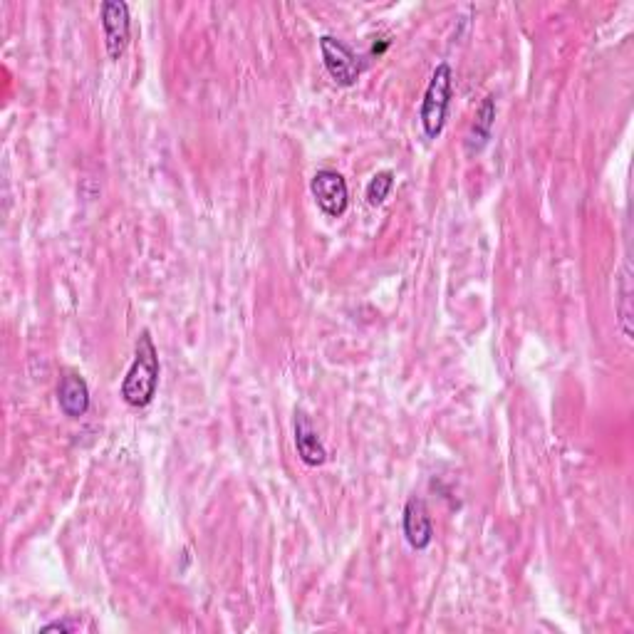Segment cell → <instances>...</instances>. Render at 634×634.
<instances>
[{
  "label": "cell",
  "mask_w": 634,
  "mask_h": 634,
  "mask_svg": "<svg viewBox=\"0 0 634 634\" xmlns=\"http://www.w3.org/2000/svg\"><path fill=\"white\" fill-rule=\"evenodd\" d=\"M159 350L154 345L152 332L144 330L137 340L134 362L122 382V399L134 409H144L154 402L159 389Z\"/></svg>",
  "instance_id": "6da1fadb"
},
{
  "label": "cell",
  "mask_w": 634,
  "mask_h": 634,
  "mask_svg": "<svg viewBox=\"0 0 634 634\" xmlns=\"http://www.w3.org/2000/svg\"><path fill=\"white\" fill-rule=\"evenodd\" d=\"M451 92H454V72H451L449 62H439L424 92L422 109H419L422 129L429 139H436L444 132L446 117H449Z\"/></svg>",
  "instance_id": "7a4b0ae2"
},
{
  "label": "cell",
  "mask_w": 634,
  "mask_h": 634,
  "mask_svg": "<svg viewBox=\"0 0 634 634\" xmlns=\"http://www.w3.org/2000/svg\"><path fill=\"white\" fill-rule=\"evenodd\" d=\"M322 65L330 72L332 80L342 87H352L362 75V60L347 43L337 40L335 35H322L320 38Z\"/></svg>",
  "instance_id": "3957f363"
},
{
  "label": "cell",
  "mask_w": 634,
  "mask_h": 634,
  "mask_svg": "<svg viewBox=\"0 0 634 634\" xmlns=\"http://www.w3.org/2000/svg\"><path fill=\"white\" fill-rule=\"evenodd\" d=\"M310 191H313L317 206L325 216L340 218L347 211L350 204V191H347V181L340 171L335 169H320L315 171L313 181H310Z\"/></svg>",
  "instance_id": "277c9868"
},
{
  "label": "cell",
  "mask_w": 634,
  "mask_h": 634,
  "mask_svg": "<svg viewBox=\"0 0 634 634\" xmlns=\"http://www.w3.org/2000/svg\"><path fill=\"white\" fill-rule=\"evenodd\" d=\"M100 23L105 30V48L112 60H119L127 50L132 38V20H129V5L122 0H105L100 8Z\"/></svg>",
  "instance_id": "5b68a950"
},
{
  "label": "cell",
  "mask_w": 634,
  "mask_h": 634,
  "mask_svg": "<svg viewBox=\"0 0 634 634\" xmlns=\"http://www.w3.org/2000/svg\"><path fill=\"white\" fill-rule=\"evenodd\" d=\"M404 538L412 545L414 550H426L434 540V523H431L429 511H426V503L422 498L412 496L404 506V518H402Z\"/></svg>",
  "instance_id": "8992f818"
},
{
  "label": "cell",
  "mask_w": 634,
  "mask_h": 634,
  "mask_svg": "<svg viewBox=\"0 0 634 634\" xmlns=\"http://www.w3.org/2000/svg\"><path fill=\"white\" fill-rule=\"evenodd\" d=\"M57 404H60V412L70 419L85 417L87 409H90V387H87L85 377L75 372H67L60 379V387H57Z\"/></svg>",
  "instance_id": "52a82bcc"
},
{
  "label": "cell",
  "mask_w": 634,
  "mask_h": 634,
  "mask_svg": "<svg viewBox=\"0 0 634 634\" xmlns=\"http://www.w3.org/2000/svg\"><path fill=\"white\" fill-rule=\"evenodd\" d=\"M295 446H298L300 461L308 466H322L327 461V449L320 434L305 412H295Z\"/></svg>",
  "instance_id": "ba28073f"
},
{
  "label": "cell",
  "mask_w": 634,
  "mask_h": 634,
  "mask_svg": "<svg viewBox=\"0 0 634 634\" xmlns=\"http://www.w3.org/2000/svg\"><path fill=\"white\" fill-rule=\"evenodd\" d=\"M493 124H496V100L488 95L486 100L481 102V107H478L474 124H471V132L469 137H466V152L478 154L486 147L488 139H491Z\"/></svg>",
  "instance_id": "9c48e42d"
},
{
  "label": "cell",
  "mask_w": 634,
  "mask_h": 634,
  "mask_svg": "<svg viewBox=\"0 0 634 634\" xmlns=\"http://www.w3.org/2000/svg\"><path fill=\"white\" fill-rule=\"evenodd\" d=\"M632 278H630V265H625L620 278V305H617V313H620V330L627 340H632Z\"/></svg>",
  "instance_id": "30bf717a"
},
{
  "label": "cell",
  "mask_w": 634,
  "mask_h": 634,
  "mask_svg": "<svg viewBox=\"0 0 634 634\" xmlns=\"http://www.w3.org/2000/svg\"><path fill=\"white\" fill-rule=\"evenodd\" d=\"M392 189H394V171L389 169L377 171V174L370 179V184H367V204L382 206Z\"/></svg>",
  "instance_id": "8fae6325"
},
{
  "label": "cell",
  "mask_w": 634,
  "mask_h": 634,
  "mask_svg": "<svg viewBox=\"0 0 634 634\" xmlns=\"http://www.w3.org/2000/svg\"><path fill=\"white\" fill-rule=\"evenodd\" d=\"M72 630H75L72 622H50V625H45L40 632H72Z\"/></svg>",
  "instance_id": "7c38bea8"
}]
</instances>
